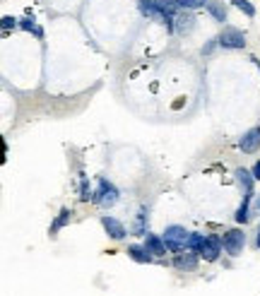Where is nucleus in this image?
I'll return each instance as SVG.
<instances>
[{
  "label": "nucleus",
  "mask_w": 260,
  "mask_h": 296,
  "mask_svg": "<svg viewBox=\"0 0 260 296\" xmlns=\"http://www.w3.org/2000/svg\"><path fill=\"white\" fill-rule=\"evenodd\" d=\"M164 243H166V251L171 253H183L188 248V239H190V234L185 231V227L181 224H171V227H166L164 229Z\"/></svg>",
  "instance_id": "obj_1"
},
{
  "label": "nucleus",
  "mask_w": 260,
  "mask_h": 296,
  "mask_svg": "<svg viewBox=\"0 0 260 296\" xmlns=\"http://www.w3.org/2000/svg\"><path fill=\"white\" fill-rule=\"evenodd\" d=\"M92 200L99 202L101 207H113L118 202V188L113 186L111 181H106V178H99V188L97 193L92 195Z\"/></svg>",
  "instance_id": "obj_2"
},
{
  "label": "nucleus",
  "mask_w": 260,
  "mask_h": 296,
  "mask_svg": "<svg viewBox=\"0 0 260 296\" xmlns=\"http://www.w3.org/2000/svg\"><path fill=\"white\" fill-rule=\"evenodd\" d=\"M222 241H224V251H227L231 258H238V255L243 253V248H246V231L229 229Z\"/></svg>",
  "instance_id": "obj_3"
},
{
  "label": "nucleus",
  "mask_w": 260,
  "mask_h": 296,
  "mask_svg": "<svg viewBox=\"0 0 260 296\" xmlns=\"http://www.w3.org/2000/svg\"><path fill=\"white\" fill-rule=\"evenodd\" d=\"M217 41L222 48H246V34L236 29V27H224V32L217 36Z\"/></svg>",
  "instance_id": "obj_4"
},
{
  "label": "nucleus",
  "mask_w": 260,
  "mask_h": 296,
  "mask_svg": "<svg viewBox=\"0 0 260 296\" xmlns=\"http://www.w3.org/2000/svg\"><path fill=\"white\" fill-rule=\"evenodd\" d=\"M198 263H200V258H198V253H193V251L176 253V258H173V267L181 270V272H195V270H198Z\"/></svg>",
  "instance_id": "obj_5"
},
{
  "label": "nucleus",
  "mask_w": 260,
  "mask_h": 296,
  "mask_svg": "<svg viewBox=\"0 0 260 296\" xmlns=\"http://www.w3.org/2000/svg\"><path fill=\"white\" fill-rule=\"evenodd\" d=\"M222 248H224V241L219 236H207V243H205V248L200 251V258L207 260V263H215V260H219Z\"/></svg>",
  "instance_id": "obj_6"
},
{
  "label": "nucleus",
  "mask_w": 260,
  "mask_h": 296,
  "mask_svg": "<svg viewBox=\"0 0 260 296\" xmlns=\"http://www.w3.org/2000/svg\"><path fill=\"white\" fill-rule=\"evenodd\" d=\"M238 150L243 154H253L260 150V128H250L241 140H238Z\"/></svg>",
  "instance_id": "obj_7"
},
{
  "label": "nucleus",
  "mask_w": 260,
  "mask_h": 296,
  "mask_svg": "<svg viewBox=\"0 0 260 296\" xmlns=\"http://www.w3.org/2000/svg\"><path fill=\"white\" fill-rule=\"evenodd\" d=\"M101 227H104V231H106L111 239H116V241H120V239L128 236V229H125L123 221H118L116 217H101Z\"/></svg>",
  "instance_id": "obj_8"
},
{
  "label": "nucleus",
  "mask_w": 260,
  "mask_h": 296,
  "mask_svg": "<svg viewBox=\"0 0 260 296\" xmlns=\"http://www.w3.org/2000/svg\"><path fill=\"white\" fill-rule=\"evenodd\" d=\"M236 181L238 186H241V190H243V200H248L255 195L253 193V183H255V178H253V174H250L248 169H236Z\"/></svg>",
  "instance_id": "obj_9"
},
{
  "label": "nucleus",
  "mask_w": 260,
  "mask_h": 296,
  "mask_svg": "<svg viewBox=\"0 0 260 296\" xmlns=\"http://www.w3.org/2000/svg\"><path fill=\"white\" fill-rule=\"evenodd\" d=\"M128 255L135 260V263H140V265H150L152 260H154V255H152L150 251H147V246L145 243H130L128 246Z\"/></svg>",
  "instance_id": "obj_10"
},
{
  "label": "nucleus",
  "mask_w": 260,
  "mask_h": 296,
  "mask_svg": "<svg viewBox=\"0 0 260 296\" xmlns=\"http://www.w3.org/2000/svg\"><path fill=\"white\" fill-rule=\"evenodd\" d=\"M145 246H147V251H150L154 258H159V255L166 253V243H164V239L154 236V234H147V236H145Z\"/></svg>",
  "instance_id": "obj_11"
},
{
  "label": "nucleus",
  "mask_w": 260,
  "mask_h": 296,
  "mask_svg": "<svg viewBox=\"0 0 260 296\" xmlns=\"http://www.w3.org/2000/svg\"><path fill=\"white\" fill-rule=\"evenodd\" d=\"M193 27H195V17L190 15V12H178L176 15V29H178V34H188V32H193Z\"/></svg>",
  "instance_id": "obj_12"
},
{
  "label": "nucleus",
  "mask_w": 260,
  "mask_h": 296,
  "mask_svg": "<svg viewBox=\"0 0 260 296\" xmlns=\"http://www.w3.org/2000/svg\"><path fill=\"white\" fill-rule=\"evenodd\" d=\"M147 217H150L147 207H140V212L135 214V221H133V234H138V236H147Z\"/></svg>",
  "instance_id": "obj_13"
},
{
  "label": "nucleus",
  "mask_w": 260,
  "mask_h": 296,
  "mask_svg": "<svg viewBox=\"0 0 260 296\" xmlns=\"http://www.w3.org/2000/svg\"><path fill=\"white\" fill-rule=\"evenodd\" d=\"M205 10L215 17L217 22H224V20H227V8H224V3H219V0H207Z\"/></svg>",
  "instance_id": "obj_14"
},
{
  "label": "nucleus",
  "mask_w": 260,
  "mask_h": 296,
  "mask_svg": "<svg viewBox=\"0 0 260 296\" xmlns=\"http://www.w3.org/2000/svg\"><path fill=\"white\" fill-rule=\"evenodd\" d=\"M205 243H207V236H203V234H190V239H188V251H193L200 255V251L205 248Z\"/></svg>",
  "instance_id": "obj_15"
},
{
  "label": "nucleus",
  "mask_w": 260,
  "mask_h": 296,
  "mask_svg": "<svg viewBox=\"0 0 260 296\" xmlns=\"http://www.w3.org/2000/svg\"><path fill=\"white\" fill-rule=\"evenodd\" d=\"M68 221H70V209H68V207H63V209H60V214L55 217V221L51 224V234H55V231L60 229V227H65Z\"/></svg>",
  "instance_id": "obj_16"
},
{
  "label": "nucleus",
  "mask_w": 260,
  "mask_h": 296,
  "mask_svg": "<svg viewBox=\"0 0 260 296\" xmlns=\"http://www.w3.org/2000/svg\"><path fill=\"white\" fill-rule=\"evenodd\" d=\"M248 219H250V207H248V200H243L241 207L236 209V221L238 224H248Z\"/></svg>",
  "instance_id": "obj_17"
},
{
  "label": "nucleus",
  "mask_w": 260,
  "mask_h": 296,
  "mask_svg": "<svg viewBox=\"0 0 260 296\" xmlns=\"http://www.w3.org/2000/svg\"><path fill=\"white\" fill-rule=\"evenodd\" d=\"M229 3H231V5H236V8L243 12V15H248V17H255V8L250 5L248 0H229Z\"/></svg>",
  "instance_id": "obj_18"
},
{
  "label": "nucleus",
  "mask_w": 260,
  "mask_h": 296,
  "mask_svg": "<svg viewBox=\"0 0 260 296\" xmlns=\"http://www.w3.org/2000/svg\"><path fill=\"white\" fill-rule=\"evenodd\" d=\"M207 0H183V10H195V8H205Z\"/></svg>",
  "instance_id": "obj_19"
},
{
  "label": "nucleus",
  "mask_w": 260,
  "mask_h": 296,
  "mask_svg": "<svg viewBox=\"0 0 260 296\" xmlns=\"http://www.w3.org/2000/svg\"><path fill=\"white\" fill-rule=\"evenodd\" d=\"M15 27H17V22H15V17H10V15H5V17H3V32L8 34L10 29H15Z\"/></svg>",
  "instance_id": "obj_20"
},
{
  "label": "nucleus",
  "mask_w": 260,
  "mask_h": 296,
  "mask_svg": "<svg viewBox=\"0 0 260 296\" xmlns=\"http://www.w3.org/2000/svg\"><path fill=\"white\" fill-rule=\"evenodd\" d=\"M20 27L24 29V32H36V29H39V27H36V22H34L32 17H29V20H22Z\"/></svg>",
  "instance_id": "obj_21"
},
{
  "label": "nucleus",
  "mask_w": 260,
  "mask_h": 296,
  "mask_svg": "<svg viewBox=\"0 0 260 296\" xmlns=\"http://www.w3.org/2000/svg\"><path fill=\"white\" fill-rule=\"evenodd\" d=\"M92 195H94V193H89V183H87V178L82 176V200H89Z\"/></svg>",
  "instance_id": "obj_22"
},
{
  "label": "nucleus",
  "mask_w": 260,
  "mask_h": 296,
  "mask_svg": "<svg viewBox=\"0 0 260 296\" xmlns=\"http://www.w3.org/2000/svg\"><path fill=\"white\" fill-rule=\"evenodd\" d=\"M250 174H253V178H255V181H260V162H255V164H253Z\"/></svg>",
  "instance_id": "obj_23"
},
{
  "label": "nucleus",
  "mask_w": 260,
  "mask_h": 296,
  "mask_svg": "<svg viewBox=\"0 0 260 296\" xmlns=\"http://www.w3.org/2000/svg\"><path fill=\"white\" fill-rule=\"evenodd\" d=\"M217 44H219V41H210V44H207L205 48H203V53H205V55H210L212 51H215V46H217Z\"/></svg>",
  "instance_id": "obj_24"
},
{
  "label": "nucleus",
  "mask_w": 260,
  "mask_h": 296,
  "mask_svg": "<svg viewBox=\"0 0 260 296\" xmlns=\"http://www.w3.org/2000/svg\"><path fill=\"white\" fill-rule=\"evenodd\" d=\"M255 243H258V248H260V229H258V239H255Z\"/></svg>",
  "instance_id": "obj_25"
},
{
  "label": "nucleus",
  "mask_w": 260,
  "mask_h": 296,
  "mask_svg": "<svg viewBox=\"0 0 260 296\" xmlns=\"http://www.w3.org/2000/svg\"><path fill=\"white\" fill-rule=\"evenodd\" d=\"M255 209H260V197H258V200H255Z\"/></svg>",
  "instance_id": "obj_26"
},
{
  "label": "nucleus",
  "mask_w": 260,
  "mask_h": 296,
  "mask_svg": "<svg viewBox=\"0 0 260 296\" xmlns=\"http://www.w3.org/2000/svg\"><path fill=\"white\" fill-rule=\"evenodd\" d=\"M253 63H255V65H258V67H260V60H258V58H253Z\"/></svg>",
  "instance_id": "obj_27"
}]
</instances>
